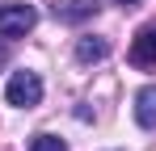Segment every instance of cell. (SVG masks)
<instances>
[{"instance_id": "3", "label": "cell", "mask_w": 156, "mask_h": 151, "mask_svg": "<svg viewBox=\"0 0 156 151\" xmlns=\"http://www.w3.org/2000/svg\"><path fill=\"white\" fill-rule=\"evenodd\" d=\"M51 13H55V21H63V25H80L89 17H97V0H55Z\"/></svg>"}, {"instance_id": "8", "label": "cell", "mask_w": 156, "mask_h": 151, "mask_svg": "<svg viewBox=\"0 0 156 151\" xmlns=\"http://www.w3.org/2000/svg\"><path fill=\"white\" fill-rule=\"evenodd\" d=\"M118 4H135V0H118Z\"/></svg>"}, {"instance_id": "2", "label": "cell", "mask_w": 156, "mask_h": 151, "mask_svg": "<svg viewBox=\"0 0 156 151\" xmlns=\"http://www.w3.org/2000/svg\"><path fill=\"white\" fill-rule=\"evenodd\" d=\"M38 25V13L30 4H4L0 8V38H26Z\"/></svg>"}, {"instance_id": "6", "label": "cell", "mask_w": 156, "mask_h": 151, "mask_svg": "<svg viewBox=\"0 0 156 151\" xmlns=\"http://www.w3.org/2000/svg\"><path fill=\"white\" fill-rule=\"evenodd\" d=\"M105 55H110V42L105 38H80L76 42V59L80 63H101Z\"/></svg>"}, {"instance_id": "7", "label": "cell", "mask_w": 156, "mask_h": 151, "mask_svg": "<svg viewBox=\"0 0 156 151\" xmlns=\"http://www.w3.org/2000/svg\"><path fill=\"white\" fill-rule=\"evenodd\" d=\"M30 151H68V143L55 139V134H34L30 139Z\"/></svg>"}, {"instance_id": "5", "label": "cell", "mask_w": 156, "mask_h": 151, "mask_svg": "<svg viewBox=\"0 0 156 151\" xmlns=\"http://www.w3.org/2000/svg\"><path fill=\"white\" fill-rule=\"evenodd\" d=\"M135 122L144 130H156V84H148V88L135 92Z\"/></svg>"}, {"instance_id": "4", "label": "cell", "mask_w": 156, "mask_h": 151, "mask_svg": "<svg viewBox=\"0 0 156 151\" xmlns=\"http://www.w3.org/2000/svg\"><path fill=\"white\" fill-rule=\"evenodd\" d=\"M131 63H135V67H156V21L144 25V29L135 34V42H131Z\"/></svg>"}, {"instance_id": "1", "label": "cell", "mask_w": 156, "mask_h": 151, "mask_svg": "<svg viewBox=\"0 0 156 151\" xmlns=\"http://www.w3.org/2000/svg\"><path fill=\"white\" fill-rule=\"evenodd\" d=\"M4 101L17 105V109H34L42 101V76L38 72H13L4 84Z\"/></svg>"}]
</instances>
